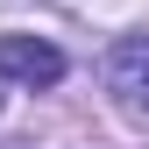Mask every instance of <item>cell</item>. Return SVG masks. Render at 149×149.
<instances>
[{
    "label": "cell",
    "instance_id": "cell-1",
    "mask_svg": "<svg viewBox=\"0 0 149 149\" xmlns=\"http://www.w3.org/2000/svg\"><path fill=\"white\" fill-rule=\"evenodd\" d=\"M0 71L22 85H57L64 78V50L43 36H0Z\"/></svg>",
    "mask_w": 149,
    "mask_h": 149
},
{
    "label": "cell",
    "instance_id": "cell-2",
    "mask_svg": "<svg viewBox=\"0 0 149 149\" xmlns=\"http://www.w3.org/2000/svg\"><path fill=\"white\" fill-rule=\"evenodd\" d=\"M107 85L121 100H149V36H121L107 50Z\"/></svg>",
    "mask_w": 149,
    "mask_h": 149
}]
</instances>
